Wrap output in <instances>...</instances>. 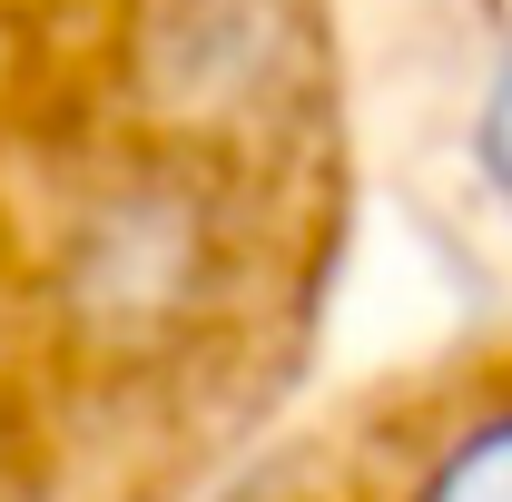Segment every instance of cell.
Wrapping results in <instances>:
<instances>
[{
  "label": "cell",
  "mask_w": 512,
  "mask_h": 502,
  "mask_svg": "<svg viewBox=\"0 0 512 502\" xmlns=\"http://www.w3.org/2000/svg\"><path fill=\"white\" fill-rule=\"evenodd\" d=\"M217 502H512V335L345 384Z\"/></svg>",
  "instance_id": "cell-1"
}]
</instances>
